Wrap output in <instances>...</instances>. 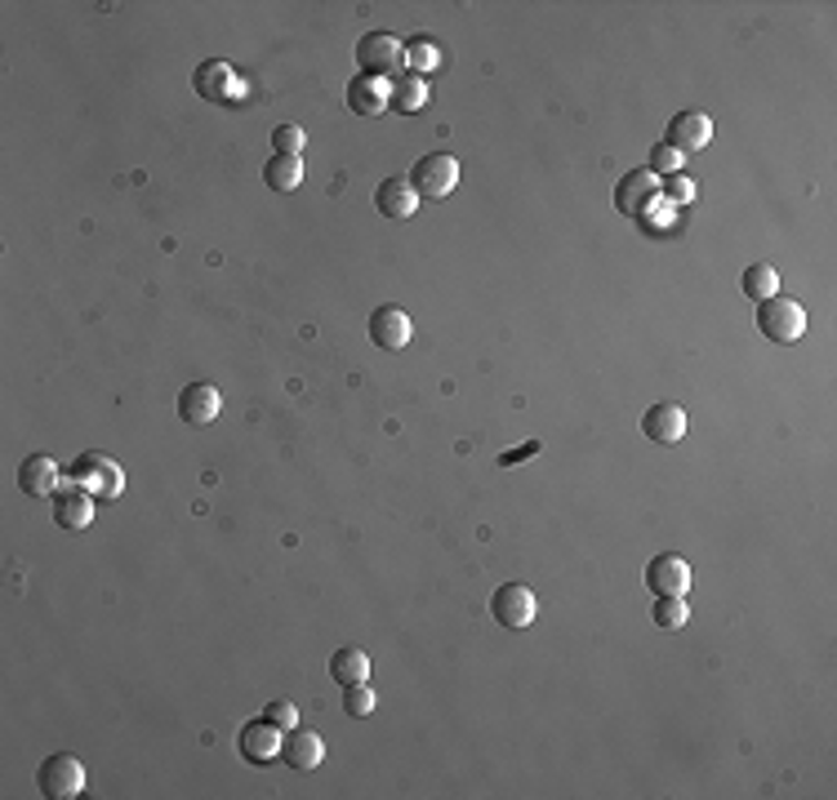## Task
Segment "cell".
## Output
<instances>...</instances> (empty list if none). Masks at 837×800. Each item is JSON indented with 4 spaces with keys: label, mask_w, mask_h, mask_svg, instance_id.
I'll use <instances>...</instances> for the list:
<instances>
[{
    "label": "cell",
    "mask_w": 837,
    "mask_h": 800,
    "mask_svg": "<svg viewBox=\"0 0 837 800\" xmlns=\"http://www.w3.org/2000/svg\"><path fill=\"white\" fill-rule=\"evenodd\" d=\"M68 481L72 485H81V490H90L94 499H116L121 490H125V472H121V463L116 459H108V454H99V450H85L72 468H68Z\"/></svg>",
    "instance_id": "obj_1"
},
{
    "label": "cell",
    "mask_w": 837,
    "mask_h": 800,
    "mask_svg": "<svg viewBox=\"0 0 837 800\" xmlns=\"http://www.w3.org/2000/svg\"><path fill=\"white\" fill-rule=\"evenodd\" d=\"M757 329L762 338L770 342H797L806 334V307L797 298H784V294H770L757 302Z\"/></svg>",
    "instance_id": "obj_2"
},
{
    "label": "cell",
    "mask_w": 837,
    "mask_h": 800,
    "mask_svg": "<svg viewBox=\"0 0 837 800\" xmlns=\"http://www.w3.org/2000/svg\"><path fill=\"white\" fill-rule=\"evenodd\" d=\"M410 187L419 192V201H446L459 187V161L450 152H428L415 161L410 170Z\"/></svg>",
    "instance_id": "obj_3"
},
{
    "label": "cell",
    "mask_w": 837,
    "mask_h": 800,
    "mask_svg": "<svg viewBox=\"0 0 837 800\" xmlns=\"http://www.w3.org/2000/svg\"><path fill=\"white\" fill-rule=\"evenodd\" d=\"M37 787H41V796H50V800H72V796L85 791V765H81L72 751H54V756L41 760Z\"/></svg>",
    "instance_id": "obj_4"
},
{
    "label": "cell",
    "mask_w": 837,
    "mask_h": 800,
    "mask_svg": "<svg viewBox=\"0 0 837 800\" xmlns=\"http://www.w3.org/2000/svg\"><path fill=\"white\" fill-rule=\"evenodd\" d=\"M401 63H406V45H401L397 37H388V32H370V37L357 41V68H361V76L392 81V76L401 72Z\"/></svg>",
    "instance_id": "obj_5"
},
{
    "label": "cell",
    "mask_w": 837,
    "mask_h": 800,
    "mask_svg": "<svg viewBox=\"0 0 837 800\" xmlns=\"http://www.w3.org/2000/svg\"><path fill=\"white\" fill-rule=\"evenodd\" d=\"M490 614H494L499 627H508V632H525V627L534 623L539 605H534V592H530L525 583H499V587L490 592Z\"/></svg>",
    "instance_id": "obj_6"
},
{
    "label": "cell",
    "mask_w": 837,
    "mask_h": 800,
    "mask_svg": "<svg viewBox=\"0 0 837 800\" xmlns=\"http://www.w3.org/2000/svg\"><path fill=\"white\" fill-rule=\"evenodd\" d=\"M282 742H286V729H276L267 716L245 720L241 734H236V751H241L249 765H272V760H282Z\"/></svg>",
    "instance_id": "obj_7"
},
{
    "label": "cell",
    "mask_w": 837,
    "mask_h": 800,
    "mask_svg": "<svg viewBox=\"0 0 837 800\" xmlns=\"http://www.w3.org/2000/svg\"><path fill=\"white\" fill-rule=\"evenodd\" d=\"M63 481H68V472L50 454H28L23 468H19V490L28 499H54L63 490Z\"/></svg>",
    "instance_id": "obj_8"
},
{
    "label": "cell",
    "mask_w": 837,
    "mask_h": 800,
    "mask_svg": "<svg viewBox=\"0 0 837 800\" xmlns=\"http://www.w3.org/2000/svg\"><path fill=\"white\" fill-rule=\"evenodd\" d=\"M218 410H223V396L214 382H187L178 391V419L187 428H210L218 419Z\"/></svg>",
    "instance_id": "obj_9"
},
{
    "label": "cell",
    "mask_w": 837,
    "mask_h": 800,
    "mask_svg": "<svg viewBox=\"0 0 837 800\" xmlns=\"http://www.w3.org/2000/svg\"><path fill=\"white\" fill-rule=\"evenodd\" d=\"M192 85H196V94L205 99V103H241V94H245V85H241V76L227 68V63H201L196 68V76H192Z\"/></svg>",
    "instance_id": "obj_10"
},
{
    "label": "cell",
    "mask_w": 837,
    "mask_h": 800,
    "mask_svg": "<svg viewBox=\"0 0 837 800\" xmlns=\"http://www.w3.org/2000/svg\"><path fill=\"white\" fill-rule=\"evenodd\" d=\"M664 143H668L673 152H682V156L704 152V147L713 143V121H708V112H677V116L668 121Z\"/></svg>",
    "instance_id": "obj_11"
},
{
    "label": "cell",
    "mask_w": 837,
    "mask_h": 800,
    "mask_svg": "<svg viewBox=\"0 0 837 800\" xmlns=\"http://www.w3.org/2000/svg\"><path fill=\"white\" fill-rule=\"evenodd\" d=\"M646 587L655 596H686L691 592V565L677 556V552H660L651 565H646Z\"/></svg>",
    "instance_id": "obj_12"
},
{
    "label": "cell",
    "mask_w": 837,
    "mask_h": 800,
    "mask_svg": "<svg viewBox=\"0 0 837 800\" xmlns=\"http://www.w3.org/2000/svg\"><path fill=\"white\" fill-rule=\"evenodd\" d=\"M642 432L655 445H677L686 437V410L677 406V400H655V406L642 414Z\"/></svg>",
    "instance_id": "obj_13"
},
{
    "label": "cell",
    "mask_w": 837,
    "mask_h": 800,
    "mask_svg": "<svg viewBox=\"0 0 837 800\" xmlns=\"http://www.w3.org/2000/svg\"><path fill=\"white\" fill-rule=\"evenodd\" d=\"M94 512H99V499H94L90 490L72 485V481L54 494V521H59L63 530H90V525H94Z\"/></svg>",
    "instance_id": "obj_14"
},
{
    "label": "cell",
    "mask_w": 837,
    "mask_h": 800,
    "mask_svg": "<svg viewBox=\"0 0 837 800\" xmlns=\"http://www.w3.org/2000/svg\"><path fill=\"white\" fill-rule=\"evenodd\" d=\"M375 209H379L388 223H406V218H415V209H419V192L410 187V178H384V187L375 192Z\"/></svg>",
    "instance_id": "obj_15"
},
{
    "label": "cell",
    "mask_w": 837,
    "mask_h": 800,
    "mask_svg": "<svg viewBox=\"0 0 837 800\" xmlns=\"http://www.w3.org/2000/svg\"><path fill=\"white\" fill-rule=\"evenodd\" d=\"M410 316L401 311V307H379L375 316H370V342L375 347H384V351H401L406 342H410Z\"/></svg>",
    "instance_id": "obj_16"
},
{
    "label": "cell",
    "mask_w": 837,
    "mask_h": 800,
    "mask_svg": "<svg viewBox=\"0 0 837 800\" xmlns=\"http://www.w3.org/2000/svg\"><path fill=\"white\" fill-rule=\"evenodd\" d=\"M282 760L290 765V769H299V773H313L321 760H326V742L313 734V729H290L286 734V742H282Z\"/></svg>",
    "instance_id": "obj_17"
},
{
    "label": "cell",
    "mask_w": 837,
    "mask_h": 800,
    "mask_svg": "<svg viewBox=\"0 0 837 800\" xmlns=\"http://www.w3.org/2000/svg\"><path fill=\"white\" fill-rule=\"evenodd\" d=\"M660 196V187H655V174L651 170H637V174H629L620 187H615V209L624 214V218H633V214H646V205Z\"/></svg>",
    "instance_id": "obj_18"
},
{
    "label": "cell",
    "mask_w": 837,
    "mask_h": 800,
    "mask_svg": "<svg viewBox=\"0 0 837 800\" xmlns=\"http://www.w3.org/2000/svg\"><path fill=\"white\" fill-rule=\"evenodd\" d=\"M348 107L357 116H384L388 112V81H379V76H353L348 81Z\"/></svg>",
    "instance_id": "obj_19"
},
{
    "label": "cell",
    "mask_w": 837,
    "mask_h": 800,
    "mask_svg": "<svg viewBox=\"0 0 837 800\" xmlns=\"http://www.w3.org/2000/svg\"><path fill=\"white\" fill-rule=\"evenodd\" d=\"M330 676H335V685H366V680H370V654L357 649V645L335 649V658H330Z\"/></svg>",
    "instance_id": "obj_20"
},
{
    "label": "cell",
    "mask_w": 837,
    "mask_h": 800,
    "mask_svg": "<svg viewBox=\"0 0 837 800\" xmlns=\"http://www.w3.org/2000/svg\"><path fill=\"white\" fill-rule=\"evenodd\" d=\"M263 183L272 192H295L304 183V156H282V152H272V161L263 165Z\"/></svg>",
    "instance_id": "obj_21"
},
{
    "label": "cell",
    "mask_w": 837,
    "mask_h": 800,
    "mask_svg": "<svg viewBox=\"0 0 837 800\" xmlns=\"http://www.w3.org/2000/svg\"><path fill=\"white\" fill-rule=\"evenodd\" d=\"M423 103H428V81H423V76L406 72V76H392V81H388V107H397V112H419Z\"/></svg>",
    "instance_id": "obj_22"
},
{
    "label": "cell",
    "mask_w": 837,
    "mask_h": 800,
    "mask_svg": "<svg viewBox=\"0 0 837 800\" xmlns=\"http://www.w3.org/2000/svg\"><path fill=\"white\" fill-rule=\"evenodd\" d=\"M739 294H744V298H753V302H762V298L779 294V271H775L770 263H748V267L739 271Z\"/></svg>",
    "instance_id": "obj_23"
},
{
    "label": "cell",
    "mask_w": 837,
    "mask_h": 800,
    "mask_svg": "<svg viewBox=\"0 0 837 800\" xmlns=\"http://www.w3.org/2000/svg\"><path fill=\"white\" fill-rule=\"evenodd\" d=\"M655 627H664V632H677V627H686V618H691V609H686V596H655Z\"/></svg>",
    "instance_id": "obj_24"
},
{
    "label": "cell",
    "mask_w": 837,
    "mask_h": 800,
    "mask_svg": "<svg viewBox=\"0 0 837 800\" xmlns=\"http://www.w3.org/2000/svg\"><path fill=\"white\" fill-rule=\"evenodd\" d=\"M406 63H410L415 76H423V72H432V68L441 63V54L432 50V41H419V37H415V41H406Z\"/></svg>",
    "instance_id": "obj_25"
},
{
    "label": "cell",
    "mask_w": 837,
    "mask_h": 800,
    "mask_svg": "<svg viewBox=\"0 0 837 800\" xmlns=\"http://www.w3.org/2000/svg\"><path fill=\"white\" fill-rule=\"evenodd\" d=\"M344 711L348 716H370L375 711V689L370 685H344Z\"/></svg>",
    "instance_id": "obj_26"
},
{
    "label": "cell",
    "mask_w": 837,
    "mask_h": 800,
    "mask_svg": "<svg viewBox=\"0 0 837 800\" xmlns=\"http://www.w3.org/2000/svg\"><path fill=\"white\" fill-rule=\"evenodd\" d=\"M272 152L299 156V152H304V130H299V125H276V130H272Z\"/></svg>",
    "instance_id": "obj_27"
},
{
    "label": "cell",
    "mask_w": 837,
    "mask_h": 800,
    "mask_svg": "<svg viewBox=\"0 0 837 800\" xmlns=\"http://www.w3.org/2000/svg\"><path fill=\"white\" fill-rule=\"evenodd\" d=\"M263 716H267V720H272L276 729H286V734H290V729L299 725V707H295V702H286V698L267 702V707H263Z\"/></svg>",
    "instance_id": "obj_28"
},
{
    "label": "cell",
    "mask_w": 837,
    "mask_h": 800,
    "mask_svg": "<svg viewBox=\"0 0 837 800\" xmlns=\"http://www.w3.org/2000/svg\"><path fill=\"white\" fill-rule=\"evenodd\" d=\"M660 196L673 201V205H686V201H695V183H691L686 174H668L664 187H660Z\"/></svg>",
    "instance_id": "obj_29"
},
{
    "label": "cell",
    "mask_w": 837,
    "mask_h": 800,
    "mask_svg": "<svg viewBox=\"0 0 837 800\" xmlns=\"http://www.w3.org/2000/svg\"><path fill=\"white\" fill-rule=\"evenodd\" d=\"M677 165H682V152H673L668 143H655L651 147V174H677Z\"/></svg>",
    "instance_id": "obj_30"
},
{
    "label": "cell",
    "mask_w": 837,
    "mask_h": 800,
    "mask_svg": "<svg viewBox=\"0 0 837 800\" xmlns=\"http://www.w3.org/2000/svg\"><path fill=\"white\" fill-rule=\"evenodd\" d=\"M530 454H539V441H530V445H521V450H512V454H503L499 463H503V468H512V463H521V459H530Z\"/></svg>",
    "instance_id": "obj_31"
}]
</instances>
